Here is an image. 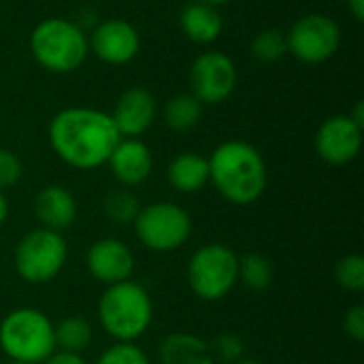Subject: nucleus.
Here are the masks:
<instances>
[{"mask_svg": "<svg viewBox=\"0 0 364 364\" xmlns=\"http://www.w3.org/2000/svg\"><path fill=\"white\" fill-rule=\"evenodd\" d=\"M119 132L109 113L90 107H68L49 124V145L73 168L92 171L107 164L119 143Z\"/></svg>", "mask_w": 364, "mask_h": 364, "instance_id": "1", "label": "nucleus"}, {"mask_svg": "<svg viewBox=\"0 0 364 364\" xmlns=\"http://www.w3.org/2000/svg\"><path fill=\"white\" fill-rule=\"evenodd\" d=\"M209 160V181L232 205H252L267 190V164L245 141H226Z\"/></svg>", "mask_w": 364, "mask_h": 364, "instance_id": "2", "label": "nucleus"}, {"mask_svg": "<svg viewBox=\"0 0 364 364\" xmlns=\"http://www.w3.org/2000/svg\"><path fill=\"white\" fill-rule=\"evenodd\" d=\"M30 51L38 66L49 73L66 75L77 70L87 53V34L70 19L49 17L34 26L30 34Z\"/></svg>", "mask_w": 364, "mask_h": 364, "instance_id": "3", "label": "nucleus"}, {"mask_svg": "<svg viewBox=\"0 0 364 364\" xmlns=\"http://www.w3.org/2000/svg\"><path fill=\"white\" fill-rule=\"evenodd\" d=\"M98 318L107 335L115 341H134L151 324L154 305L149 294L134 282L126 279L107 290L98 303Z\"/></svg>", "mask_w": 364, "mask_h": 364, "instance_id": "4", "label": "nucleus"}, {"mask_svg": "<svg viewBox=\"0 0 364 364\" xmlns=\"http://www.w3.org/2000/svg\"><path fill=\"white\" fill-rule=\"evenodd\" d=\"M0 348L13 363H45L55 352L53 324L38 309H15L0 324Z\"/></svg>", "mask_w": 364, "mask_h": 364, "instance_id": "5", "label": "nucleus"}, {"mask_svg": "<svg viewBox=\"0 0 364 364\" xmlns=\"http://www.w3.org/2000/svg\"><path fill=\"white\" fill-rule=\"evenodd\" d=\"M239 282V258L232 250L220 243H209L196 250L188 264V284L203 301H220Z\"/></svg>", "mask_w": 364, "mask_h": 364, "instance_id": "6", "label": "nucleus"}, {"mask_svg": "<svg viewBox=\"0 0 364 364\" xmlns=\"http://www.w3.org/2000/svg\"><path fill=\"white\" fill-rule=\"evenodd\" d=\"M66 241L62 232L36 228L15 247V271L28 284L51 282L66 264Z\"/></svg>", "mask_w": 364, "mask_h": 364, "instance_id": "7", "label": "nucleus"}, {"mask_svg": "<svg viewBox=\"0 0 364 364\" xmlns=\"http://www.w3.org/2000/svg\"><path fill=\"white\" fill-rule=\"evenodd\" d=\"M132 224L136 239L151 252H173L181 247L192 232L188 211L175 203H154L141 207Z\"/></svg>", "mask_w": 364, "mask_h": 364, "instance_id": "8", "label": "nucleus"}, {"mask_svg": "<svg viewBox=\"0 0 364 364\" xmlns=\"http://www.w3.org/2000/svg\"><path fill=\"white\" fill-rule=\"evenodd\" d=\"M288 53L303 64H322L331 60L341 45V30L335 19L322 13L303 15L286 34Z\"/></svg>", "mask_w": 364, "mask_h": 364, "instance_id": "9", "label": "nucleus"}, {"mask_svg": "<svg viewBox=\"0 0 364 364\" xmlns=\"http://www.w3.org/2000/svg\"><path fill=\"white\" fill-rule=\"evenodd\" d=\"M237 66L222 51L200 53L190 68V94L200 105H220L228 100L237 87Z\"/></svg>", "mask_w": 364, "mask_h": 364, "instance_id": "10", "label": "nucleus"}, {"mask_svg": "<svg viewBox=\"0 0 364 364\" xmlns=\"http://www.w3.org/2000/svg\"><path fill=\"white\" fill-rule=\"evenodd\" d=\"M87 43L98 60L111 66H122L136 58L141 49V34L126 19H105L92 30Z\"/></svg>", "mask_w": 364, "mask_h": 364, "instance_id": "11", "label": "nucleus"}, {"mask_svg": "<svg viewBox=\"0 0 364 364\" xmlns=\"http://www.w3.org/2000/svg\"><path fill=\"white\" fill-rule=\"evenodd\" d=\"M363 147V128L356 126L350 115L328 117L316 134L318 156L333 166H343L352 162Z\"/></svg>", "mask_w": 364, "mask_h": 364, "instance_id": "12", "label": "nucleus"}, {"mask_svg": "<svg viewBox=\"0 0 364 364\" xmlns=\"http://www.w3.org/2000/svg\"><path fill=\"white\" fill-rule=\"evenodd\" d=\"M156 113L158 105L154 94L145 87H130L119 96L111 119L122 139H139L149 130Z\"/></svg>", "mask_w": 364, "mask_h": 364, "instance_id": "13", "label": "nucleus"}, {"mask_svg": "<svg viewBox=\"0 0 364 364\" xmlns=\"http://www.w3.org/2000/svg\"><path fill=\"white\" fill-rule=\"evenodd\" d=\"M87 271L102 284L113 286L130 279L134 271V256L119 239H100L87 250Z\"/></svg>", "mask_w": 364, "mask_h": 364, "instance_id": "14", "label": "nucleus"}, {"mask_svg": "<svg viewBox=\"0 0 364 364\" xmlns=\"http://www.w3.org/2000/svg\"><path fill=\"white\" fill-rule=\"evenodd\" d=\"M113 177L124 186H139L143 183L154 168V158L149 147L141 139H119L115 149L107 160Z\"/></svg>", "mask_w": 364, "mask_h": 364, "instance_id": "15", "label": "nucleus"}, {"mask_svg": "<svg viewBox=\"0 0 364 364\" xmlns=\"http://www.w3.org/2000/svg\"><path fill=\"white\" fill-rule=\"evenodd\" d=\"M34 215L43 228L62 232L70 228L77 218L75 196L62 186H47L34 198Z\"/></svg>", "mask_w": 364, "mask_h": 364, "instance_id": "16", "label": "nucleus"}, {"mask_svg": "<svg viewBox=\"0 0 364 364\" xmlns=\"http://www.w3.org/2000/svg\"><path fill=\"white\" fill-rule=\"evenodd\" d=\"M179 26H181V32L192 43L209 45V43L220 38L222 28H224V19H222L218 6L192 0L190 4H186L181 9Z\"/></svg>", "mask_w": 364, "mask_h": 364, "instance_id": "17", "label": "nucleus"}, {"mask_svg": "<svg viewBox=\"0 0 364 364\" xmlns=\"http://www.w3.org/2000/svg\"><path fill=\"white\" fill-rule=\"evenodd\" d=\"M162 364H213L211 346L190 333H173L162 339L158 350Z\"/></svg>", "mask_w": 364, "mask_h": 364, "instance_id": "18", "label": "nucleus"}, {"mask_svg": "<svg viewBox=\"0 0 364 364\" xmlns=\"http://www.w3.org/2000/svg\"><path fill=\"white\" fill-rule=\"evenodd\" d=\"M166 175L173 190L194 194L209 183V160L194 151L179 154L171 160Z\"/></svg>", "mask_w": 364, "mask_h": 364, "instance_id": "19", "label": "nucleus"}, {"mask_svg": "<svg viewBox=\"0 0 364 364\" xmlns=\"http://www.w3.org/2000/svg\"><path fill=\"white\" fill-rule=\"evenodd\" d=\"M203 117V105L192 94H177L164 105V122L171 130L188 132Z\"/></svg>", "mask_w": 364, "mask_h": 364, "instance_id": "20", "label": "nucleus"}, {"mask_svg": "<svg viewBox=\"0 0 364 364\" xmlns=\"http://www.w3.org/2000/svg\"><path fill=\"white\" fill-rule=\"evenodd\" d=\"M55 350L81 354L92 341V326L83 318H64L58 326H53Z\"/></svg>", "mask_w": 364, "mask_h": 364, "instance_id": "21", "label": "nucleus"}, {"mask_svg": "<svg viewBox=\"0 0 364 364\" xmlns=\"http://www.w3.org/2000/svg\"><path fill=\"white\" fill-rule=\"evenodd\" d=\"M273 264L262 254H247L239 258V279L252 290H267L273 284Z\"/></svg>", "mask_w": 364, "mask_h": 364, "instance_id": "22", "label": "nucleus"}, {"mask_svg": "<svg viewBox=\"0 0 364 364\" xmlns=\"http://www.w3.org/2000/svg\"><path fill=\"white\" fill-rule=\"evenodd\" d=\"M102 209H105V215L115 222V224H132L141 211V205H139V198L128 192L126 188H119V190H113L105 196L102 200Z\"/></svg>", "mask_w": 364, "mask_h": 364, "instance_id": "23", "label": "nucleus"}, {"mask_svg": "<svg viewBox=\"0 0 364 364\" xmlns=\"http://www.w3.org/2000/svg\"><path fill=\"white\" fill-rule=\"evenodd\" d=\"M286 53H288L286 34L279 32V30H275V28H269V30L258 32L254 36V41H252V55L258 62L273 64V62L282 60Z\"/></svg>", "mask_w": 364, "mask_h": 364, "instance_id": "24", "label": "nucleus"}, {"mask_svg": "<svg viewBox=\"0 0 364 364\" xmlns=\"http://www.w3.org/2000/svg\"><path fill=\"white\" fill-rule=\"evenodd\" d=\"M337 284L348 292H363L364 290V258L360 254H350L337 262L335 269Z\"/></svg>", "mask_w": 364, "mask_h": 364, "instance_id": "25", "label": "nucleus"}, {"mask_svg": "<svg viewBox=\"0 0 364 364\" xmlns=\"http://www.w3.org/2000/svg\"><path fill=\"white\" fill-rule=\"evenodd\" d=\"M96 364H149V358L139 346L130 341H117L100 354Z\"/></svg>", "mask_w": 364, "mask_h": 364, "instance_id": "26", "label": "nucleus"}, {"mask_svg": "<svg viewBox=\"0 0 364 364\" xmlns=\"http://www.w3.org/2000/svg\"><path fill=\"white\" fill-rule=\"evenodd\" d=\"M211 354L222 363H239L243 358V341L237 335H220L211 343Z\"/></svg>", "mask_w": 364, "mask_h": 364, "instance_id": "27", "label": "nucleus"}, {"mask_svg": "<svg viewBox=\"0 0 364 364\" xmlns=\"http://www.w3.org/2000/svg\"><path fill=\"white\" fill-rule=\"evenodd\" d=\"M19 177H21V160L9 149H0V192L15 186Z\"/></svg>", "mask_w": 364, "mask_h": 364, "instance_id": "28", "label": "nucleus"}, {"mask_svg": "<svg viewBox=\"0 0 364 364\" xmlns=\"http://www.w3.org/2000/svg\"><path fill=\"white\" fill-rule=\"evenodd\" d=\"M346 333L354 339V341H364V307L356 305L348 311L346 322H343Z\"/></svg>", "mask_w": 364, "mask_h": 364, "instance_id": "29", "label": "nucleus"}, {"mask_svg": "<svg viewBox=\"0 0 364 364\" xmlns=\"http://www.w3.org/2000/svg\"><path fill=\"white\" fill-rule=\"evenodd\" d=\"M43 364H85L81 354H70V352H60L55 350Z\"/></svg>", "mask_w": 364, "mask_h": 364, "instance_id": "30", "label": "nucleus"}, {"mask_svg": "<svg viewBox=\"0 0 364 364\" xmlns=\"http://www.w3.org/2000/svg\"><path fill=\"white\" fill-rule=\"evenodd\" d=\"M348 9L350 13L354 15L356 21H363L364 19V0H348Z\"/></svg>", "mask_w": 364, "mask_h": 364, "instance_id": "31", "label": "nucleus"}, {"mask_svg": "<svg viewBox=\"0 0 364 364\" xmlns=\"http://www.w3.org/2000/svg\"><path fill=\"white\" fill-rule=\"evenodd\" d=\"M6 215H9V203H6V198H4V194L0 192V226L4 224V220H6Z\"/></svg>", "mask_w": 364, "mask_h": 364, "instance_id": "32", "label": "nucleus"}, {"mask_svg": "<svg viewBox=\"0 0 364 364\" xmlns=\"http://www.w3.org/2000/svg\"><path fill=\"white\" fill-rule=\"evenodd\" d=\"M196 2H205V4H211V6H220V4H226V2H232V0H196Z\"/></svg>", "mask_w": 364, "mask_h": 364, "instance_id": "33", "label": "nucleus"}, {"mask_svg": "<svg viewBox=\"0 0 364 364\" xmlns=\"http://www.w3.org/2000/svg\"><path fill=\"white\" fill-rule=\"evenodd\" d=\"M235 364H260L258 360H250V358H241L239 363H235Z\"/></svg>", "mask_w": 364, "mask_h": 364, "instance_id": "34", "label": "nucleus"}, {"mask_svg": "<svg viewBox=\"0 0 364 364\" xmlns=\"http://www.w3.org/2000/svg\"><path fill=\"white\" fill-rule=\"evenodd\" d=\"M11 364H28V363H11Z\"/></svg>", "mask_w": 364, "mask_h": 364, "instance_id": "35", "label": "nucleus"}]
</instances>
